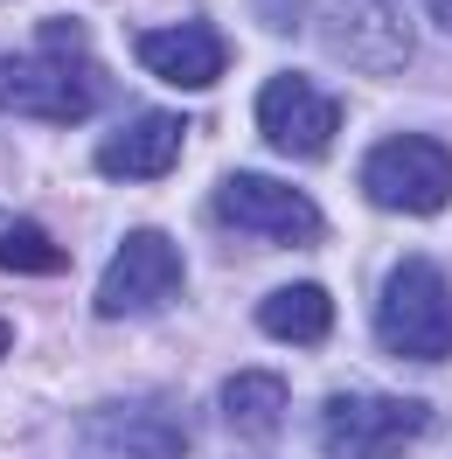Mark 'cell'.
I'll return each mask as SVG.
<instances>
[{
  "label": "cell",
  "mask_w": 452,
  "mask_h": 459,
  "mask_svg": "<svg viewBox=\"0 0 452 459\" xmlns=\"http://www.w3.org/2000/svg\"><path fill=\"white\" fill-rule=\"evenodd\" d=\"M98 98H105V77L84 49V22H42L35 56H0V112L77 126L98 112Z\"/></svg>",
  "instance_id": "1"
},
{
  "label": "cell",
  "mask_w": 452,
  "mask_h": 459,
  "mask_svg": "<svg viewBox=\"0 0 452 459\" xmlns=\"http://www.w3.org/2000/svg\"><path fill=\"white\" fill-rule=\"evenodd\" d=\"M376 342L404 362L452 355V279L431 258H404L376 292Z\"/></svg>",
  "instance_id": "2"
},
{
  "label": "cell",
  "mask_w": 452,
  "mask_h": 459,
  "mask_svg": "<svg viewBox=\"0 0 452 459\" xmlns=\"http://www.w3.org/2000/svg\"><path fill=\"white\" fill-rule=\"evenodd\" d=\"M424 431H431V403H418V397L348 390V397L320 403V446H327V459H404Z\"/></svg>",
  "instance_id": "3"
},
{
  "label": "cell",
  "mask_w": 452,
  "mask_h": 459,
  "mask_svg": "<svg viewBox=\"0 0 452 459\" xmlns=\"http://www.w3.org/2000/svg\"><path fill=\"white\" fill-rule=\"evenodd\" d=\"M362 195L390 216H431L452 202V146L424 133H396L362 160Z\"/></svg>",
  "instance_id": "4"
},
{
  "label": "cell",
  "mask_w": 452,
  "mask_h": 459,
  "mask_svg": "<svg viewBox=\"0 0 452 459\" xmlns=\"http://www.w3.org/2000/svg\"><path fill=\"white\" fill-rule=\"evenodd\" d=\"M216 223H230L237 237H265V244H285V251H307L327 237V216L320 202L285 188L272 174H230L216 188Z\"/></svg>",
  "instance_id": "5"
},
{
  "label": "cell",
  "mask_w": 452,
  "mask_h": 459,
  "mask_svg": "<svg viewBox=\"0 0 452 459\" xmlns=\"http://www.w3.org/2000/svg\"><path fill=\"white\" fill-rule=\"evenodd\" d=\"M181 292V251L161 230H133L112 251L105 279H98V320H126V314H153Z\"/></svg>",
  "instance_id": "6"
},
{
  "label": "cell",
  "mask_w": 452,
  "mask_h": 459,
  "mask_svg": "<svg viewBox=\"0 0 452 459\" xmlns=\"http://www.w3.org/2000/svg\"><path fill=\"white\" fill-rule=\"evenodd\" d=\"M257 133L279 146V153L307 160V153H327V146H335V133H341V105H335L320 84H313V77H300V70H279L272 84L257 91Z\"/></svg>",
  "instance_id": "7"
},
{
  "label": "cell",
  "mask_w": 452,
  "mask_h": 459,
  "mask_svg": "<svg viewBox=\"0 0 452 459\" xmlns=\"http://www.w3.org/2000/svg\"><path fill=\"white\" fill-rule=\"evenodd\" d=\"M320 29L335 42V56L348 70H362V77H390V70L411 63V35H404L390 0H335L320 14Z\"/></svg>",
  "instance_id": "8"
},
{
  "label": "cell",
  "mask_w": 452,
  "mask_h": 459,
  "mask_svg": "<svg viewBox=\"0 0 452 459\" xmlns=\"http://www.w3.org/2000/svg\"><path fill=\"white\" fill-rule=\"evenodd\" d=\"M84 431L118 459H181L188 453V425L174 418V403L161 397H118V403H98L84 418Z\"/></svg>",
  "instance_id": "9"
},
{
  "label": "cell",
  "mask_w": 452,
  "mask_h": 459,
  "mask_svg": "<svg viewBox=\"0 0 452 459\" xmlns=\"http://www.w3.org/2000/svg\"><path fill=\"white\" fill-rule=\"evenodd\" d=\"M140 70H153L161 84L202 91L230 70V42L209 22H174V29H146L140 35Z\"/></svg>",
  "instance_id": "10"
},
{
  "label": "cell",
  "mask_w": 452,
  "mask_h": 459,
  "mask_svg": "<svg viewBox=\"0 0 452 459\" xmlns=\"http://www.w3.org/2000/svg\"><path fill=\"white\" fill-rule=\"evenodd\" d=\"M174 153H181V118L174 112H140L98 146V174H112V181H161V174L174 168Z\"/></svg>",
  "instance_id": "11"
},
{
  "label": "cell",
  "mask_w": 452,
  "mask_h": 459,
  "mask_svg": "<svg viewBox=\"0 0 452 459\" xmlns=\"http://www.w3.org/2000/svg\"><path fill=\"white\" fill-rule=\"evenodd\" d=\"M257 327L279 334V342H292V348H320L327 334H335V299H327L320 286H279V292H265Z\"/></svg>",
  "instance_id": "12"
},
{
  "label": "cell",
  "mask_w": 452,
  "mask_h": 459,
  "mask_svg": "<svg viewBox=\"0 0 452 459\" xmlns=\"http://www.w3.org/2000/svg\"><path fill=\"white\" fill-rule=\"evenodd\" d=\"M285 411H292V390H285V376L272 369H237L223 383V418L244 438H272V431L285 425Z\"/></svg>",
  "instance_id": "13"
},
{
  "label": "cell",
  "mask_w": 452,
  "mask_h": 459,
  "mask_svg": "<svg viewBox=\"0 0 452 459\" xmlns=\"http://www.w3.org/2000/svg\"><path fill=\"white\" fill-rule=\"evenodd\" d=\"M0 272L49 279V272H63V244H49V237L35 223H22V216H7V223H0Z\"/></svg>",
  "instance_id": "14"
},
{
  "label": "cell",
  "mask_w": 452,
  "mask_h": 459,
  "mask_svg": "<svg viewBox=\"0 0 452 459\" xmlns=\"http://www.w3.org/2000/svg\"><path fill=\"white\" fill-rule=\"evenodd\" d=\"M424 7H431V22H439V29L452 35V0H424Z\"/></svg>",
  "instance_id": "15"
},
{
  "label": "cell",
  "mask_w": 452,
  "mask_h": 459,
  "mask_svg": "<svg viewBox=\"0 0 452 459\" xmlns=\"http://www.w3.org/2000/svg\"><path fill=\"white\" fill-rule=\"evenodd\" d=\"M7 342H14V334H7V320H0V355H7Z\"/></svg>",
  "instance_id": "16"
}]
</instances>
